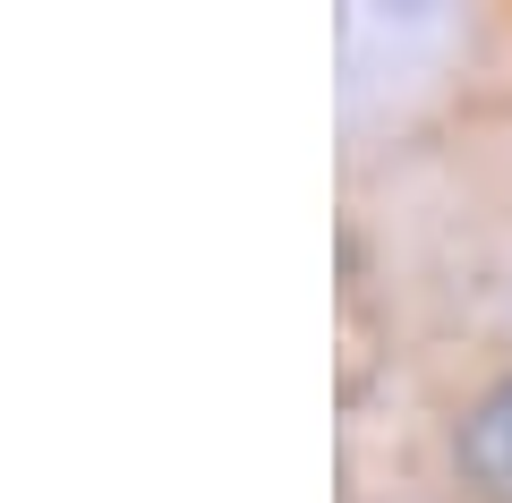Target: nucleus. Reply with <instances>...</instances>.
I'll list each match as a JSON object with an SVG mask.
<instances>
[{"label": "nucleus", "instance_id": "1", "mask_svg": "<svg viewBox=\"0 0 512 503\" xmlns=\"http://www.w3.org/2000/svg\"><path fill=\"white\" fill-rule=\"evenodd\" d=\"M461 461H470V478L487 486L495 503H512V384L478 401L470 435H461Z\"/></svg>", "mask_w": 512, "mask_h": 503}]
</instances>
